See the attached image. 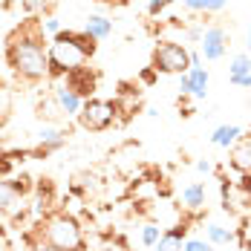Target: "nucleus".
Wrapping results in <instances>:
<instances>
[{"label": "nucleus", "instance_id": "obj_11", "mask_svg": "<svg viewBox=\"0 0 251 251\" xmlns=\"http://www.w3.org/2000/svg\"><path fill=\"white\" fill-rule=\"evenodd\" d=\"M228 165L240 176H251V130H246L228 151Z\"/></svg>", "mask_w": 251, "mask_h": 251}, {"label": "nucleus", "instance_id": "obj_33", "mask_svg": "<svg viewBox=\"0 0 251 251\" xmlns=\"http://www.w3.org/2000/svg\"><path fill=\"white\" fill-rule=\"evenodd\" d=\"M0 251H6V237H3V231H0Z\"/></svg>", "mask_w": 251, "mask_h": 251}, {"label": "nucleus", "instance_id": "obj_5", "mask_svg": "<svg viewBox=\"0 0 251 251\" xmlns=\"http://www.w3.org/2000/svg\"><path fill=\"white\" fill-rule=\"evenodd\" d=\"M78 127L87 130V133H104L119 122V110H116V101H107V99H87L81 113H78Z\"/></svg>", "mask_w": 251, "mask_h": 251}, {"label": "nucleus", "instance_id": "obj_19", "mask_svg": "<svg viewBox=\"0 0 251 251\" xmlns=\"http://www.w3.org/2000/svg\"><path fill=\"white\" fill-rule=\"evenodd\" d=\"M205 237H208L211 246H228V243L237 240V231L226 228L223 223H208V226H205Z\"/></svg>", "mask_w": 251, "mask_h": 251}, {"label": "nucleus", "instance_id": "obj_23", "mask_svg": "<svg viewBox=\"0 0 251 251\" xmlns=\"http://www.w3.org/2000/svg\"><path fill=\"white\" fill-rule=\"evenodd\" d=\"M171 3H174V0H151L145 12H148V18H159V15H162V12H165Z\"/></svg>", "mask_w": 251, "mask_h": 251}, {"label": "nucleus", "instance_id": "obj_16", "mask_svg": "<svg viewBox=\"0 0 251 251\" xmlns=\"http://www.w3.org/2000/svg\"><path fill=\"white\" fill-rule=\"evenodd\" d=\"M35 116L38 119H44L47 125H55V122H61L64 119V110H61V104L55 96H44V99H38V107H35Z\"/></svg>", "mask_w": 251, "mask_h": 251}, {"label": "nucleus", "instance_id": "obj_32", "mask_svg": "<svg viewBox=\"0 0 251 251\" xmlns=\"http://www.w3.org/2000/svg\"><path fill=\"white\" fill-rule=\"evenodd\" d=\"M191 67H202V52L191 50Z\"/></svg>", "mask_w": 251, "mask_h": 251}, {"label": "nucleus", "instance_id": "obj_1", "mask_svg": "<svg viewBox=\"0 0 251 251\" xmlns=\"http://www.w3.org/2000/svg\"><path fill=\"white\" fill-rule=\"evenodd\" d=\"M41 18H26L12 35L6 38V64L15 75L26 84L50 81V55H47V38H44Z\"/></svg>", "mask_w": 251, "mask_h": 251}, {"label": "nucleus", "instance_id": "obj_28", "mask_svg": "<svg viewBox=\"0 0 251 251\" xmlns=\"http://www.w3.org/2000/svg\"><path fill=\"white\" fill-rule=\"evenodd\" d=\"M96 251H127V243L125 240H107L101 249H96Z\"/></svg>", "mask_w": 251, "mask_h": 251}, {"label": "nucleus", "instance_id": "obj_34", "mask_svg": "<svg viewBox=\"0 0 251 251\" xmlns=\"http://www.w3.org/2000/svg\"><path fill=\"white\" fill-rule=\"evenodd\" d=\"M246 47H249V55H251V29H249V38H246Z\"/></svg>", "mask_w": 251, "mask_h": 251}, {"label": "nucleus", "instance_id": "obj_21", "mask_svg": "<svg viewBox=\"0 0 251 251\" xmlns=\"http://www.w3.org/2000/svg\"><path fill=\"white\" fill-rule=\"evenodd\" d=\"M159 240H162L159 226H156V223H145V226H142V246H145V249H153Z\"/></svg>", "mask_w": 251, "mask_h": 251}, {"label": "nucleus", "instance_id": "obj_2", "mask_svg": "<svg viewBox=\"0 0 251 251\" xmlns=\"http://www.w3.org/2000/svg\"><path fill=\"white\" fill-rule=\"evenodd\" d=\"M99 41L90 38L84 29H61L52 44L47 47L50 55V81L64 78L67 73H75L81 67H87V61L96 55Z\"/></svg>", "mask_w": 251, "mask_h": 251}, {"label": "nucleus", "instance_id": "obj_22", "mask_svg": "<svg viewBox=\"0 0 251 251\" xmlns=\"http://www.w3.org/2000/svg\"><path fill=\"white\" fill-rule=\"evenodd\" d=\"M237 240L240 246H251V214H246L240 220V228H237Z\"/></svg>", "mask_w": 251, "mask_h": 251}, {"label": "nucleus", "instance_id": "obj_26", "mask_svg": "<svg viewBox=\"0 0 251 251\" xmlns=\"http://www.w3.org/2000/svg\"><path fill=\"white\" fill-rule=\"evenodd\" d=\"M41 26H44V32H47V35H52V38L61 32V24H58L55 18H44V21H41Z\"/></svg>", "mask_w": 251, "mask_h": 251}, {"label": "nucleus", "instance_id": "obj_29", "mask_svg": "<svg viewBox=\"0 0 251 251\" xmlns=\"http://www.w3.org/2000/svg\"><path fill=\"white\" fill-rule=\"evenodd\" d=\"M182 6H185L188 12H194V15H197V12H205V0H182Z\"/></svg>", "mask_w": 251, "mask_h": 251}, {"label": "nucleus", "instance_id": "obj_6", "mask_svg": "<svg viewBox=\"0 0 251 251\" xmlns=\"http://www.w3.org/2000/svg\"><path fill=\"white\" fill-rule=\"evenodd\" d=\"M220 191H223V208L228 214H234L240 220L251 214V176H240V179L223 176Z\"/></svg>", "mask_w": 251, "mask_h": 251}, {"label": "nucleus", "instance_id": "obj_7", "mask_svg": "<svg viewBox=\"0 0 251 251\" xmlns=\"http://www.w3.org/2000/svg\"><path fill=\"white\" fill-rule=\"evenodd\" d=\"M228 47H231V35H228L226 26H220V24L205 26L202 41H200V52L205 61H223Z\"/></svg>", "mask_w": 251, "mask_h": 251}, {"label": "nucleus", "instance_id": "obj_3", "mask_svg": "<svg viewBox=\"0 0 251 251\" xmlns=\"http://www.w3.org/2000/svg\"><path fill=\"white\" fill-rule=\"evenodd\" d=\"M41 243L50 251H87V237L84 228L70 211H55L47 214L38 226Z\"/></svg>", "mask_w": 251, "mask_h": 251}, {"label": "nucleus", "instance_id": "obj_13", "mask_svg": "<svg viewBox=\"0 0 251 251\" xmlns=\"http://www.w3.org/2000/svg\"><path fill=\"white\" fill-rule=\"evenodd\" d=\"M67 145V133L58 130L55 125H44L38 130V151L35 156H50L52 151H61Z\"/></svg>", "mask_w": 251, "mask_h": 251}, {"label": "nucleus", "instance_id": "obj_9", "mask_svg": "<svg viewBox=\"0 0 251 251\" xmlns=\"http://www.w3.org/2000/svg\"><path fill=\"white\" fill-rule=\"evenodd\" d=\"M29 179H0V214H12L29 194Z\"/></svg>", "mask_w": 251, "mask_h": 251}, {"label": "nucleus", "instance_id": "obj_35", "mask_svg": "<svg viewBox=\"0 0 251 251\" xmlns=\"http://www.w3.org/2000/svg\"><path fill=\"white\" fill-rule=\"evenodd\" d=\"M99 3H125V0H99Z\"/></svg>", "mask_w": 251, "mask_h": 251}, {"label": "nucleus", "instance_id": "obj_10", "mask_svg": "<svg viewBox=\"0 0 251 251\" xmlns=\"http://www.w3.org/2000/svg\"><path fill=\"white\" fill-rule=\"evenodd\" d=\"M64 84L70 87V90H75L81 99H96V87H99V73L96 70H90V67H81L75 73H67L64 75Z\"/></svg>", "mask_w": 251, "mask_h": 251}, {"label": "nucleus", "instance_id": "obj_25", "mask_svg": "<svg viewBox=\"0 0 251 251\" xmlns=\"http://www.w3.org/2000/svg\"><path fill=\"white\" fill-rule=\"evenodd\" d=\"M228 81L234 87H243V90H251V73H243V75H228Z\"/></svg>", "mask_w": 251, "mask_h": 251}, {"label": "nucleus", "instance_id": "obj_31", "mask_svg": "<svg viewBox=\"0 0 251 251\" xmlns=\"http://www.w3.org/2000/svg\"><path fill=\"white\" fill-rule=\"evenodd\" d=\"M197 171H200V174H211V171H214V165H211V162H208V159H200V162H197Z\"/></svg>", "mask_w": 251, "mask_h": 251}, {"label": "nucleus", "instance_id": "obj_8", "mask_svg": "<svg viewBox=\"0 0 251 251\" xmlns=\"http://www.w3.org/2000/svg\"><path fill=\"white\" fill-rule=\"evenodd\" d=\"M208 84H211L208 70H205V67H191L188 73H182V75H179V93L202 101L205 96H208Z\"/></svg>", "mask_w": 251, "mask_h": 251}, {"label": "nucleus", "instance_id": "obj_4", "mask_svg": "<svg viewBox=\"0 0 251 251\" xmlns=\"http://www.w3.org/2000/svg\"><path fill=\"white\" fill-rule=\"evenodd\" d=\"M151 67L162 75H182L191 70V50L176 41H159L151 52Z\"/></svg>", "mask_w": 251, "mask_h": 251}, {"label": "nucleus", "instance_id": "obj_18", "mask_svg": "<svg viewBox=\"0 0 251 251\" xmlns=\"http://www.w3.org/2000/svg\"><path fill=\"white\" fill-rule=\"evenodd\" d=\"M205 185L202 182H191V185H185L182 188V205L188 208V211H200L205 208Z\"/></svg>", "mask_w": 251, "mask_h": 251}, {"label": "nucleus", "instance_id": "obj_14", "mask_svg": "<svg viewBox=\"0 0 251 251\" xmlns=\"http://www.w3.org/2000/svg\"><path fill=\"white\" fill-rule=\"evenodd\" d=\"M243 133H246V130L240 125H220V127H214V133H211V145H214V148H223V151H231L234 142H237Z\"/></svg>", "mask_w": 251, "mask_h": 251}, {"label": "nucleus", "instance_id": "obj_24", "mask_svg": "<svg viewBox=\"0 0 251 251\" xmlns=\"http://www.w3.org/2000/svg\"><path fill=\"white\" fill-rule=\"evenodd\" d=\"M214 246L208 240H185V249L182 251H211Z\"/></svg>", "mask_w": 251, "mask_h": 251}, {"label": "nucleus", "instance_id": "obj_12", "mask_svg": "<svg viewBox=\"0 0 251 251\" xmlns=\"http://www.w3.org/2000/svg\"><path fill=\"white\" fill-rule=\"evenodd\" d=\"M52 96L61 104L64 119H78V113H81V107H84V99L78 96L75 90H70V87L64 84V78H55V81H52Z\"/></svg>", "mask_w": 251, "mask_h": 251}, {"label": "nucleus", "instance_id": "obj_20", "mask_svg": "<svg viewBox=\"0 0 251 251\" xmlns=\"http://www.w3.org/2000/svg\"><path fill=\"white\" fill-rule=\"evenodd\" d=\"M243 73H251V55L249 52H240L231 58V67H228V75H243Z\"/></svg>", "mask_w": 251, "mask_h": 251}, {"label": "nucleus", "instance_id": "obj_17", "mask_svg": "<svg viewBox=\"0 0 251 251\" xmlns=\"http://www.w3.org/2000/svg\"><path fill=\"white\" fill-rule=\"evenodd\" d=\"M84 32H87L90 38H96V41H107V38L113 35V21H110L107 15H90V18L84 21Z\"/></svg>", "mask_w": 251, "mask_h": 251}, {"label": "nucleus", "instance_id": "obj_27", "mask_svg": "<svg viewBox=\"0 0 251 251\" xmlns=\"http://www.w3.org/2000/svg\"><path fill=\"white\" fill-rule=\"evenodd\" d=\"M228 6V0H205V12L208 15H217V12H223Z\"/></svg>", "mask_w": 251, "mask_h": 251}, {"label": "nucleus", "instance_id": "obj_30", "mask_svg": "<svg viewBox=\"0 0 251 251\" xmlns=\"http://www.w3.org/2000/svg\"><path fill=\"white\" fill-rule=\"evenodd\" d=\"M156 78H159V73H156V70H153V67H148V70H145V73H142V84H153V81H156Z\"/></svg>", "mask_w": 251, "mask_h": 251}, {"label": "nucleus", "instance_id": "obj_36", "mask_svg": "<svg viewBox=\"0 0 251 251\" xmlns=\"http://www.w3.org/2000/svg\"><path fill=\"white\" fill-rule=\"evenodd\" d=\"M240 251H251V246H243V249H240Z\"/></svg>", "mask_w": 251, "mask_h": 251}, {"label": "nucleus", "instance_id": "obj_37", "mask_svg": "<svg viewBox=\"0 0 251 251\" xmlns=\"http://www.w3.org/2000/svg\"><path fill=\"white\" fill-rule=\"evenodd\" d=\"M0 156H3V153H0Z\"/></svg>", "mask_w": 251, "mask_h": 251}, {"label": "nucleus", "instance_id": "obj_15", "mask_svg": "<svg viewBox=\"0 0 251 251\" xmlns=\"http://www.w3.org/2000/svg\"><path fill=\"white\" fill-rule=\"evenodd\" d=\"M188 240V228L185 226H174L168 231H162V240L156 243V251H182Z\"/></svg>", "mask_w": 251, "mask_h": 251}]
</instances>
